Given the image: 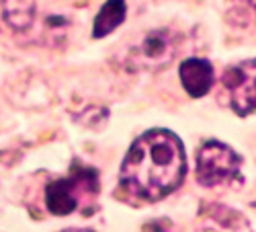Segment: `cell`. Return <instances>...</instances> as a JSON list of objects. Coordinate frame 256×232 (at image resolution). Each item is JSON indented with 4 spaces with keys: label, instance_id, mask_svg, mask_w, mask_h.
Masks as SVG:
<instances>
[{
    "label": "cell",
    "instance_id": "obj_1",
    "mask_svg": "<svg viewBox=\"0 0 256 232\" xmlns=\"http://www.w3.org/2000/svg\"><path fill=\"white\" fill-rule=\"evenodd\" d=\"M186 156L180 138L170 130L142 134L121 164V187L144 201H160L182 185Z\"/></svg>",
    "mask_w": 256,
    "mask_h": 232
},
{
    "label": "cell",
    "instance_id": "obj_2",
    "mask_svg": "<svg viewBox=\"0 0 256 232\" xmlns=\"http://www.w3.org/2000/svg\"><path fill=\"white\" fill-rule=\"evenodd\" d=\"M100 191L98 171L94 166L74 160L68 177L56 179L46 187V205L54 216H70L76 209H84L86 201H94Z\"/></svg>",
    "mask_w": 256,
    "mask_h": 232
},
{
    "label": "cell",
    "instance_id": "obj_3",
    "mask_svg": "<svg viewBox=\"0 0 256 232\" xmlns=\"http://www.w3.org/2000/svg\"><path fill=\"white\" fill-rule=\"evenodd\" d=\"M180 39V33L166 27L146 31L123 50L121 62L127 70H160L176 58Z\"/></svg>",
    "mask_w": 256,
    "mask_h": 232
},
{
    "label": "cell",
    "instance_id": "obj_4",
    "mask_svg": "<svg viewBox=\"0 0 256 232\" xmlns=\"http://www.w3.org/2000/svg\"><path fill=\"white\" fill-rule=\"evenodd\" d=\"M242 158L228 144L207 140L197 150V181L203 187H222L240 177Z\"/></svg>",
    "mask_w": 256,
    "mask_h": 232
},
{
    "label": "cell",
    "instance_id": "obj_5",
    "mask_svg": "<svg viewBox=\"0 0 256 232\" xmlns=\"http://www.w3.org/2000/svg\"><path fill=\"white\" fill-rule=\"evenodd\" d=\"M254 60H246L236 66H230L222 76V84L228 91L232 109L240 117H248L254 111Z\"/></svg>",
    "mask_w": 256,
    "mask_h": 232
},
{
    "label": "cell",
    "instance_id": "obj_6",
    "mask_svg": "<svg viewBox=\"0 0 256 232\" xmlns=\"http://www.w3.org/2000/svg\"><path fill=\"white\" fill-rule=\"evenodd\" d=\"M178 76H180V82H182L186 95L193 99L205 97L211 91L213 82H216V72H213L211 62L203 60V58L184 60L178 68Z\"/></svg>",
    "mask_w": 256,
    "mask_h": 232
},
{
    "label": "cell",
    "instance_id": "obj_7",
    "mask_svg": "<svg viewBox=\"0 0 256 232\" xmlns=\"http://www.w3.org/2000/svg\"><path fill=\"white\" fill-rule=\"evenodd\" d=\"M35 0H0V25L14 33L27 31L35 21Z\"/></svg>",
    "mask_w": 256,
    "mask_h": 232
},
{
    "label": "cell",
    "instance_id": "obj_8",
    "mask_svg": "<svg viewBox=\"0 0 256 232\" xmlns=\"http://www.w3.org/2000/svg\"><path fill=\"white\" fill-rule=\"evenodd\" d=\"M127 15V3L125 0H106L102 5V9L98 11L96 19H94V25H92V37L100 39L106 37L109 33H113Z\"/></svg>",
    "mask_w": 256,
    "mask_h": 232
}]
</instances>
